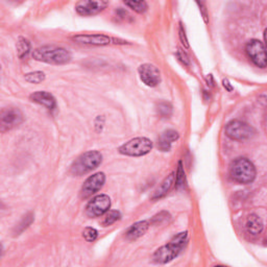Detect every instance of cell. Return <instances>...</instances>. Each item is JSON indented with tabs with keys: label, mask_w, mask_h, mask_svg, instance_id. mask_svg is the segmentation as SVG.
Listing matches in <instances>:
<instances>
[{
	"label": "cell",
	"mask_w": 267,
	"mask_h": 267,
	"mask_svg": "<svg viewBox=\"0 0 267 267\" xmlns=\"http://www.w3.org/2000/svg\"><path fill=\"white\" fill-rule=\"evenodd\" d=\"M111 208V198L106 194H99L94 196L86 207V214L94 218L106 214Z\"/></svg>",
	"instance_id": "cell-8"
},
{
	"label": "cell",
	"mask_w": 267,
	"mask_h": 267,
	"mask_svg": "<svg viewBox=\"0 0 267 267\" xmlns=\"http://www.w3.org/2000/svg\"><path fill=\"white\" fill-rule=\"evenodd\" d=\"M245 228L250 235L256 236V235H259V234L262 233L264 225H263L262 219L258 215L250 214V215H248L247 219H246Z\"/></svg>",
	"instance_id": "cell-18"
},
{
	"label": "cell",
	"mask_w": 267,
	"mask_h": 267,
	"mask_svg": "<svg viewBox=\"0 0 267 267\" xmlns=\"http://www.w3.org/2000/svg\"><path fill=\"white\" fill-rule=\"evenodd\" d=\"M245 53L248 59L259 68H265L267 65L265 45L259 40H250L245 45Z\"/></svg>",
	"instance_id": "cell-7"
},
{
	"label": "cell",
	"mask_w": 267,
	"mask_h": 267,
	"mask_svg": "<svg viewBox=\"0 0 267 267\" xmlns=\"http://www.w3.org/2000/svg\"><path fill=\"white\" fill-rule=\"evenodd\" d=\"M33 221V215L31 213L25 215L22 220L20 221L19 225H17L16 230H15V234L16 235H19L20 233H22L28 226H30V224Z\"/></svg>",
	"instance_id": "cell-23"
},
{
	"label": "cell",
	"mask_w": 267,
	"mask_h": 267,
	"mask_svg": "<svg viewBox=\"0 0 267 267\" xmlns=\"http://www.w3.org/2000/svg\"><path fill=\"white\" fill-rule=\"evenodd\" d=\"M32 58L36 61L47 64L63 65L70 62L71 54L64 47L55 46V45H45L33 50Z\"/></svg>",
	"instance_id": "cell-2"
},
{
	"label": "cell",
	"mask_w": 267,
	"mask_h": 267,
	"mask_svg": "<svg viewBox=\"0 0 267 267\" xmlns=\"http://www.w3.org/2000/svg\"><path fill=\"white\" fill-rule=\"evenodd\" d=\"M198 6H199V11L200 13H202L203 15V18L205 20L206 23L209 22V19H208V13H207V8H206V5L204 3H196Z\"/></svg>",
	"instance_id": "cell-30"
},
{
	"label": "cell",
	"mask_w": 267,
	"mask_h": 267,
	"mask_svg": "<svg viewBox=\"0 0 267 267\" xmlns=\"http://www.w3.org/2000/svg\"><path fill=\"white\" fill-rule=\"evenodd\" d=\"M148 228H149V223L145 220L134 224L128 228V230L125 233L126 238L128 240H136L144 235L146 231L148 230Z\"/></svg>",
	"instance_id": "cell-17"
},
{
	"label": "cell",
	"mask_w": 267,
	"mask_h": 267,
	"mask_svg": "<svg viewBox=\"0 0 267 267\" xmlns=\"http://www.w3.org/2000/svg\"><path fill=\"white\" fill-rule=\"evenodd\" d=\"M120 212L119 211H115V210H112V211H108L106 213V216L104 218V221H103V226L104 227H109L113 224H115L117 220L120 219Z\"/></svg>",
	"instance_id": "cell-21"
},
{
	"label": "cell",
	"mask_w": 267,
	"mask_h": 267,
	"mask_svg": "<svg viewBox=\"0 0 267 267\" xmlns=\"http://www.w3.org/2000/svg\"><path fill=\"white\" fill-rule=\"evenodd\" d=\"M224 86H225V88H227L229 91H231L233 88H232V86L230 85V82L227 80V79H224Z\"/></svg>",
	"instance_id": "cell-31"
},
{
	"label": "cell",
	"mask_w": 267,
	"mask_h": 267,
	"mask_svg": "<svg viewBox=\"0 0 267 267\" xmlns=\"http://www.w3.org/2000/svg\"><path fill=\"white\" fill-rule=\"evenodd\" d=\"M176 57H177V59H179L184 65H187V66H188V65L190 64V59H189L188 55H187L185 52H184L183 49H181V48L177 49V52H176Z\"/></svg>",
	"instance_id": "cell-28"
},
{
	"label": "cell",
	"mask_w": 267,
	"mask_h": 267,
	"mask_svg": "<svg viewBox=\"0 0 267 267\" xmlns=\"http://www.w3.org/2000/svg\"><path fill=\"white\" fill-rule=\"evenodd\" d=\"M255 134L253 126L240 120H232L226 125V135L232 140H247L253 138Z\"/></svg>",
	"instance_id": "cell-6"
},
{
	"label": "cell",
	"mask_w": 267,
	"mask_h": 267,
	"mask_svg": "<svg viewBox=\"0 0 267 267\" xmlns=\"http://www.w3.org/2000/svg\"><path fill=\"white\" fill-rule=\"evenodd\" d=\"M29 98L32 103L41 105L48 110H54L57 106L56 98L54 97V95L46 91H38V92L32 93L29 96Z\"/></svg>",
	"instance_id": "cell-14"
},
{
	"label": "cell",
	"mask_w": 267,
	"mask_h": 267,
	"mask_svg": "<svg viewBox=\"0 0 267 267\" xmlns=\"http://www.w3.org/2000/svg\"><path fill=\"white\" fill-rule=\"evenodd\" d=\"M30 52V43L27 39L20 37L17 41V54L20 59H24Z\"/></svg>",
	"instance_id": "cell-19"
},
{
	"label": "cell",
	"mask_w": 267,
	"mask_h": 267,
	"mask_svg": "<svg viewBox=\"0 0 267 267\" xmlns=\"http://www.w3.org/2000/svg\"><path fill=\"white\" fill-rule=\"evenodd\" d=\"M141 80L148 87H157L161 82V71L153 64H143L138 69Z\"/></svg>",
	"instance_id": "cell-11"
},
{
	"label": "cell",
	"mask_w": 267,
	"mask_h": 267,
	"mask_svg": "<svg viewBox=\"0 0 267 267\" xmlns=\"http://www.w3.org/2000/svg\"><path fill=\"white\" fill-rule=\"evenodd\" d=\"M109 6L108 2H92V0H83L75 5V11L78 15L87 17V16H94L98 13L103 12Z\"/></svg>",
	"instance_id": "cell-12"
},
{
	"label": "cell",
	"mask_w": 267,
	"mask_h": 267,
	"mask_svg": "<svg viewBox=\"0 0 267 267\" xmlns=\"http://www.w3.org/2000/svg\"><path fill=\"white\" fill-rule=\"evenodd\" d=\"M255 165L248 159L240 157L234 160L230 165L231 177L239 184H250L256 179Z\"/></svg>",
	"instance_id": "cell-3"
},
{
	"label": "cell",
	"mask_w": 267,
	"mask_h": 267,
	"mask_svg": "<svg viewBox=\"0 0 267 267\" xmlns=\"http://www.w3.org/2000/svg\"><path fill=\"white\" fill-rule=\"evenodd\" d=\"M25 80L30 83H41L45 80V73L42 71H35L26 73L24 76Z\"/></svg>",
	"instance_id": "cell-22"
},
{
	"label": "cell",
	"mask_w": 267,
	"mask_h": 267,
	"mask_svg": "<svg viewBox=\"0 0 267 267\" xmlns=\"http://www.w3.org/2000/svg\"><path fill=\"white\" fill-rule=\"evenodd\" d=\"M180 138L179 132L174 129L165 130L158 139V148L161 152H169L171 144Z\"/></svg>",
	"instance_id": "cell-15"
},
{
	"label": "cell",
	"mask_w": 267,
	"mask_h": 267,
	"mask_svg": "<svg viewBox=\"0 0 267 267\" xmlns=\"http://www.w3.org/2000/svg\"><path fill=\"white\" fill-rule=\"evenodd\" d=\"M179 35H180V39H181V42L182 44L185 46L186 48L189 47V43H188V40H187V37H186V33H185V28L183 27L182 23L180 24V30H179Z\"/></svg>",
	"instance_id": "cell-29"
},
{
	"label": "cell",
	"mask_w": 267,
	"mask_h": 267,
	"mask_svg": "<svg viewBox=\"0 0 267 267\" xmlns=\"http://www.w3.org/2000/svg\"><path fill=\"white\" fill-rule=\"evenodd\" d=\"M103 162V155L97 150H90L85 154L79 156L71 165V173L76 176H80L86 174L102 164Z\"/></svg>",
	"instance_id": "cell-4"
},
{
	"label": "cell",
	"mask_w": 267,
	"mask_h": 267,
	"mask_svg": "<svg viewBox=\"0 0 267 267\" xmlns=\"http://www.w3.org/2000/svg\"><path fill=\"white\" fill-rule=\"evenodd\" d=\"M157 112L162 118H169L172 114V106L167 102H161L157 106Z\"/></svg>",
	"instance_id": "cell-20"
},
{
	"label": "cell",
	"mask_w": 267,
	"mask_h": 267,
	"mask_svg": "<svg viewBox=\"0 0 267 267\" xmlns=\"http://www.w3.org/2000/svg\"><path fill=\"white\" fill-rule=\"evenodd\" d=\"M72 40L78 44L93 45V46H107L114 41L109 36L105 35H76Z\"/></svg>",
	"instance_id": "cell-13"
},
{
	"label": "cell",
	"mask_w": 267,
	"mask_h": 267,
	"mask_svg": "<svg viewBox=\"0 0 267 267\" xmlns=\"http://www.w3.org/2000/svg\"><path fill=\"white\" fill-rule=\"evenodd\" d=\"M124 5L139 14L146 12L148 9V6L145 2H124Z\"/></svg>",
	"instance_id": "cell-24"
},
{
	"label": "cell",
	"mask_w": 267,
	"mask_h": 267,
	"mask_svg": "<svg viewBox=\"0 0 267 267\" xmlns=\"http://www.w3.org/2000/svg\"><path fill=\"white\" fill-rule=\"evenodd\" d=\"M184 182H185V171H184V167L182 165V162L180 161L177 170L175 172V187H182L184 185Z\"/></svg>",
	"instance_id": "cell-25"
},
{
	"label": "cell",
	"mask_w": 267,
	"mask_h": 267,
	"mask_svg": "<svg viewBox=\"0 0 267 267\" xmlns=\"http://www.w3.org/2000/svg\"><path fill=\"white\" fill-rule=\"evenodd\" d=\"M188 242V233L187 232H182L175 237H173L169 243H167L160 248H158L153 259L156 263L159 264H166L171 262L173 259H175L182 250L185 248L186 244Z\"/></svg>",
	"instance_id": "cell-1"
},
{
	"label": "cell",
	"mask_w": 267,
	"mask_h": 267,
	"mask_svg": "<svg viewBox=\"0 0 267 267\" xmlns=\"http://www.w3.org/2000/svg\"><path fill=\"white\" fill-rule=\"evenodd\" d=\"M22 122L23 114L16 108L4 109L2 115H0V127H2L3 132L20 125Z\"/></svg>",
	"instance_id": "cell-9"
},
{
	"label": "cell",
	"mask_w": 267,
	"mask_h": 267,
	"mask_svg": "<svg viewBox=\"0 0 267 267\" xmlns=\"http://www.w3.org/2000/svg\"><path fill=\"white\" fill-rule=\"evenodd\" d=\"M170 218V215L168 212H160L159 214H157L156 216H154V218L152 219V221H150V224L153 225H162L163 223H166L167 220H168Z\"/></svg>",
	"instance_id": "cell-27"
},
{
	"label": "cell",
	"mask_w": 267,
	"mask_h": 267,
	"mask_svg": "<svg viewBox=\"0 0 267 267\" xmlns=\"http://www.w3.org/2000/svg\"><path fill=\"white\" fill-rule=\"evenodd\" d=\"M106 183V175L104 172H97L89 176L80 190L81 198H88L102 189Z\"/></svg>",
	"instance_id": "cell-10"
},
{
	"label": "cell",
	"mask_w": 267,
	"mask_h": 267,
	"mask_svg": "<svg viewBox=\"0 0 267 267\" xmlns=\"http://www.w3.org/2000/svg\"><path fill=\"white\" fill-rule=\"evenodd\" d=\"M153 142L145 137L134 138L119 147V153L128 157H142L150 153Z\"/></svg>",
	"instance_id": "cell-5"
},
{
	"label": "cell",
	"mask_w": 267,
	"mask_h": 267,
	"mask_svg": "<svg viewBox=\"0 0 267 267\" xmlns=\"http://www.w3.org/2000/svg\"><path fill=\"white\" fill-rule=\"evenodd\" d=\"M174 182H175V173L171 172L168 176L164 179V181L160 184L159 187L155 190V192H154V194L152 196V199L153 200H157V199H160V198L164 197L167 193L170 191V189L173 186Z\"/></svg>",
	"instance_id": "cell-16"
},
{
	"label": "cell",
	"mask_w": 267,
	"mask_h": 267,
	"mask_svg": "<svg viewBox=\"0 0 267 267\" xmlns=\"http://www.w3.org/2000/svg\"><path fill=\"white\" fill-rule=\"evenodd\" d=\"M82 237L87 242H94L98 237V232L94 228H86L82 232Z\"/></svg>",
	"instance_id": "cell-26"
}]
</instances>
